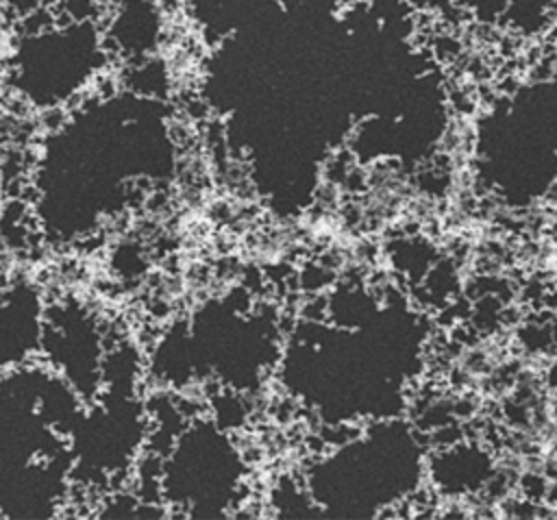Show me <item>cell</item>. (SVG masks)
<instances>
[{
    "mask_svg": "<svg viewBox=\"0 0 557 520\" xmlns=\"http://www.w3.org/2000/svg\"><path fill=\"white\" fill-rule=\"evenodd\" d=\"M107 54L94 20H48L20 37L9 76L17 96L35 109H59L91 85Z\"/></svg>",
    "mask_w": 557,
    "mask_h": 520,
    "instance_id": "obj_1",
    "label": "cell"
},
{
    "mask_svg": "<svg viewBox=\"0 0 557 520\" xmlns=\"http://www.w3.org/2000/svg\"><path fill=\"white\" fill-rule=\"evenodd\" d=\"M41 342L37 296L26 287L0 294V368L9 370Z\"/></svg>",
    "mask_w": 557,
    "mask_h": 520,
    "instance_id": "obj_3",
    "label": "cell"
},
{
    "mask_svg": "<svg viewBox=\"0 0 557 520\" xmlns=\"http://www.w3.org/2000/svg\"><path fill=\"white\" fill-rule=\"evenodd\" d=\"M44 0H0V15H9L20 24L39 15Z\"/></svg>",
    "mask_w": 557,
    "mask_h": 520,
    "instance_id": "obj_4",
    "label": "cell"
},
{
    "mask_svg": "<svg viewBox=\"0 0 557 520\" xmlns=\"http://www.w3.org/2000/svg\"><path fill=\"white\" fill-rule=\"evenodd\" d=\"M102 33L107 52L139 61L159 48L163 37V13L157 0H120Z\"/></svg>",
    "mask_w": 557,
    "mask_h": 520,
    "instance_id": "obj_2",
    "label": "cell"
}]
</instances>
